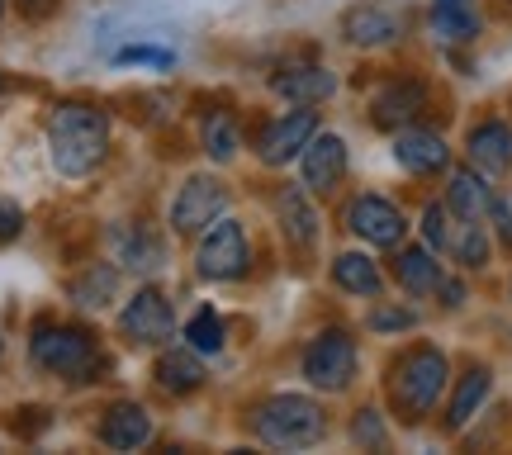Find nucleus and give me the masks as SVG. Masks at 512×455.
I'll return each instance as SVG.
<instances>
[{"instance_id": "nucleus-18", "label": "nucleus", "mask_w": 512, "mask_h": 455, "mask_svg": "<svg viewBox=\"0 0 512 455\" xmlns=\"http://www.w3.org/2000/svg\"><path fill=\"white\" fill-rule=\"evenodd\" d=\"M427 105V91H422V81H394V86H384L375 100H370V114H375V124L380 128H408L418 119V110Z\"/></svg>"}, {"instance_id": "nucleus-38", "label": "nucleus", "mask_w": 512, "mask_h": 455, "mask_svg": "<svg viewBox=\"0 0 512 455\" xmlns=\"http://www.w3.org/2000/svg\"><path fill=\"white\" fill-rule=\"evenodd\" d=\"M0 91H5V76H0Z\"/></svg>"}, {"instance_id": "nucleus-27", "label": "nucleus", "mask_w": 512, "mask_h": 455, "mask_svg": "<svg viewBox=\"0 0 512 455\" xmlns=\"http://www.w3.org/2000/svg\"><path fill=\"white\" fill-rule=\"evenodd\" d=\"M451 256L460 266L479 271L489 261V237H484V223H470V219H456L451 223Z\"/></svg>"}, {"instance_id": "nucleus-6", "label": "nucleus", "mask_w": 512, "mask_h": 455, "mask_svg": "<svg viewBox=\"0 0 512 455\" xmlns=\"http://www.w3.org/2000/svg\"><path fill=\"white\" fill-rule=\"evenodd\" d=\"M304 380L323 394H342L351 380H356V342H351L342 328L318 332L304 351Z\"/></svg>"}, {"instance_id": "nucleus-20", "label": "nucleus", "mask_w": 512, "mask_h": 455, "mask_svg": "<svg viewBox=\"0 0 512 455\" xmlns=\"http://www.w3.org/2000/svg\"><path fill=\"white\" fill-rule=\"evenodd\" d=\"M275 214H280V228H285V237H290V247L309 252L313 237H318V214H313L309 195H304L299 185H285V190L275 195Z\"/></svg>"}, {"instance_id": "nucleus-15", "label": "nucleus", "mask_w": 512, "mask_h": 455, "mask_svg": "<svg viewBox=\"0 0 512 455\" xmlns=\"http://www.w3.org/2000/svg\"><path fill=\"white\" fill-rule=\"evenodd\" d=\"M465 152H470V166H475V171H484L489 181H498L512 166V128L503 124V119H484V124L470 133Z\"/></svg>"}, {"instance_id": "nucleus-9", "label": "nucleus", "mask_w": 512, "mask_h": 455, "mask_svg": "<svg viewBox=\"0 0 512 455\" xmlns=\"http://www.w3.org/2000/svg\"><path fill=\"white\" fill-rule=\"evenodd\" d=\"M119 332H124L128 342L138 346H162L171 342V332H176V313L166 304L162 290H138L128 299V309L119 313Z\"/></svg>"}, {"instance_id": "nucleus-17", "label": "nucleus", "mask_w": 512, "mask_h": 455, "mask_svg": "<svg viewBox=\"0 0 512 455\" xmlns=\"http://www.w3.org/2000/svg\"><path fill=\"white\" fill-rule=\"evenodd\" d=\"M271 91L290 105H323L337 91V76L328 67H280L271 81Z\"/></svg>"}, {"instance_id": "nucleus-23", "label": "nucleus", "mask_w": 512, "mask_h": 455, "mask_svg": "<svg viewBox=\"0 0 512 455\" xmlns=\"http://www.w3.org/2000/svg\"><path fill=\"white\" fill-rule=\"evenodd\" d=\"M489 389H494V375H489L484 365L465 370V375H460V384H456V394H451V413H446V427H451V432H460V427H465V422H470L479 408H484Z\"/></svg>"}, {"instance_id": "nucleus-37", "label": "nucleus", "mask_w": 512, "mask_h": 455, "mask_svg": "<svg viewBox=\"0 0 512 455\" xmlns=\"http://www.w3.org/2000/svg\"><path fill=\"white\" fill-rule=\"evenodd\" d=\"M19 5H24V10H29V15H43V10H53L57 0H19Z\"/></svg>"}, {"instance_id": "nucleus-36", "label": "nucleus", "mask_w": 512, "mask_h": 455, "mask_svg": "<svg viewBox=\"0 0 512 455\" xmlns=\"http://www.w3.org/2000/svg\"><path fill=\"white\" fill-rule=\"evenodd\" d=\"M437 294H441V304H446V309H460V304H465V285H460V280H446V275H441Z\"/></svg>"}, {"instance_id": "nucleus-34", "label": "nucleus", "mask_w": 512, "mask_h": 455, "mask_svg": "<svg viewBox=\"0 0 512 455\" xmlns=\"http://www.w3.org/2000/svg\"><path fill=\"white\" fill-rule=\"evenodd\" d=\"M19 228H24V214H19L10 200H0V242H10V237H19Z\"/></svg>"}, {"instance_id": "nucleus-31", "label": "nucleus", "mask_w": 512, "mask_h": 455, "mask_svg": "<svg viewBox=\"0 0 512 455\" xmlns=\"http://www.w3.org/2000/svg\"><path fill=\"white\" fill-rule=\"evenodd\" d=\"M451 223H456V214H451L446 204H427V214H422V237H427L432 252H451Z\"/></svg>"}, {"instance_id": "nucleus-4", "label": "nucleus", "mask_w": 512, "mask_h": 455, "mask_svg": "<svg viewBox=\"0 0 512 455\" xmlns=\"http://www.w3.org/2000/svg\"><path fill=\"white\" fill-rule=\"evenodd\" d=\"M29 356H34L38 370L48 375H62V380H86L95 365H100V351H95L91 332L81 328H57V323H43L29 342Z\"/></svg>"}, {"instance_id": "nucleus-8", "label": "nucleus", "mask_w": 512, "mask_h": 455, "mask_svg": "<svg viewBox=\"0 0 512 455\" xmlns=\"http://www.w3.org/2000/svg\"><path fill=\"white\" fill-rule=\"evenodd\" d=\"M318 133V114H313V105H299V110L280 114L275 124L261 128V138H256V157L266 166H285L294 162L304 147H309V138Z\"/></svg>"}, {"instance_id": "nucleus-22", "label": "nucleus", "mask_w": 512, "mask_h": 455, "mask_svg": "<svg viewBox=\"0 0 512 455\" xmlns=\"http://www.w3.org/2000/svg\"><path fill=\"white\" fill-rule=\"evenodd\" d=\"M332 285L347 294H361V299H375L384 290V275L366 252H342L332 261Z\"/></svg>"}, {"instance_id": "nucleus-7", "label": "nucleus", "mask_w": 512, "mask_h": 455, "mask_svg": "<svg viewBox=\"0 0 512 455\" xmlns=\"http://www.w3.org/2000/svg\"><path fill=\"white\" fill-rule=\"evenodd\" d=\"M223 209H228V190L214 176H190L181 185V195L171 200V233L176 237L204 233L214 219H223Z\"/></svg>"}, {"instance_id": "nucleus-24", "label": "nucleus", "mask_w": 512, "mask_h": 455, "mask_svg": "<svg viewBox=\"0 0 512 455\" xmlns=\"http://www.w3.org/2000/svg\"><path fill=\"white\" fill-rule=\"evenodd\" d=\"M394 275H399V285L408 294H437L441 261L432 247H408V252H399V261H394Z\"/></svg>"}, {"instance_id": "nucleus-21", "label": "nucleus", "mask_w": 512, "mask_h": 455, "mask_svg": "<svg viewBox=\"0 0 512 455\" xmlns=\"http://www.w3.org/2000/svg\"><path fill=\"white\" fill-rule=\"evenodd\" d=\"M114 261L119 266H128V271H138V275H157L162 271V242L152 233H138V228H114Z\"/></svg>"}, {"instance_id": "nucleus-35", "label": "nucleus", "mask_w": 512, "mask_h": 455, "mask_svg": "<svg viewBox=\"0 0 512 455\" xmlns=\"http://www.w3.org/2000/svg\"><path fill=\"white\" fill-rule=\"evenodd\" d=\"M489 219H494V228H498V237L512 247V200H498L494 195V209H489Z\"/></svg>"}, {"instance_id": "nucleus-32", "label": "nucleus", "mask_w": 512, "mask_h": 455, "mask_svg": "<svg viewBox=\"0 0 512 455\" xmlns=\"http://www.w3.org/2000/svg\"><path fill=\"white\" fill-rule=\"evenodd\" d=\"M413 323H418L413 309H375L370 313V328L375 332H399V328H413Z\"/></svg>"}, {"instance_id": "nucleus-10", "label": "nucleus", "mask_w": 512, "mask_h": 455, "mask_svg": "<svg viewBox=\"0 0 512 455\" xmlns=\"http://www.w3.org/2000/svg\"><path fill=\"white\" fill-rule=\"evenodd\" d=\"M347 228L370 247H399L408 233V219L399 214V204H389L384 195H356L347 209Z\"/></svg>"}, {"instance_id": "nucleus-13", "label": "nucleus", "mask_w": 512, "mask_h": 455, "mask_svg": "<svg viewBox=\"0 0 512 455\" xmlns=\"http://www.w3.org/2000/svg\"><path fill=\"white\" fill-rule=\"evenodd\" d=\"M342 34H347L351 48H389L403 34V19L384 5H356L342 15Z\"/></svg>"}, {"instance_id": "nucleus-11", "label": "nucleus", "mask_w": 512, "mask_h": 455, "mask_svg": "<svg viewBox=\"0 0 512 455\" xmlns=\"http://www.w3.org/2000/svg\"><path fill=\"white\" fill-rule=\"evenodd\" d=\"M299 176H304V190H313V195L337 190V181L347 176V143L337 133H313L309 147L299 152Z\"/></svg>"}, {"instance_id": "nucleus-30", "label": "nucleus", "mask_w": 512, "mask_h": 455, "mask_svg": "<svg viewBox=\"0 0 512 455\" xmlns=\"http://www.w3.org/2000/svg\"><path fill=\"white\" fill-rule=\"evenodd\" d=\"M351 441H356V446H370V451H384V446H389V427H384L380 408H361V413H356Z\"/></svg>"}, {"instance_id": "nucleus-16", "label": "nucleus", "mask_w": 512, "mask_h": 455, "mask_svg": "<svg viewBox=\"0 0 512 455\" xmlns=\"http://www.w3.org/2000/svg\"><path fill=\"white\" fill-rule=\"evenodd\" d=\"M100 441L110 451H143L152 441V418H147L143 403H114L105 422H100Z\"/></svg>"}, {"instance_id": "nucleus-29", "label": "nucleus", "mask_w": 512, "mask_h": 455, "mask_svg": "<svg viewBox=\"0 0 512 455\" xmlns=\"http://www.w3.org/2000/svg\"><path fill=\"white\" fill-rule=\"evenodd\" d=\"M185 346H195V351H223V318L214 309H200L195 313V318H190V323H185Z\"/></svg>"}, {"instance_id": "nucleus-12", "label": "nucleus", "mask_w": 512, "mask_h": 455, "mask_svg": "<svg viewBox=\"0 0 512 455\" xmlns=\"http://www.w3.org/2000/svg\"><path fill=\"white\" fill-rule=\"evenodd\" d=\"M394 157H399V166L408 176H437V171L451 166V147H446V138L432 133V128L408 124V128H399V138H394Z\"/></svg>"}, {"instance_id": "nucleus-33", "label": "nucleus", "mask_w": 512, "mask_h": 455, "mask_svg": "<svg viewBox=\"0 0 512 455\" xmlns=\"http://www.w3.org/2000/svg\"><path fill=\"white\" fill-rule=\"evenodd\" d=\"M114 62H152V67H171V53H157V48H124V53H114Z\"/></svg>"}, {"instance_id": "nucleus-14", "label": "nucleus", "mask_w": 512, "mask_h": 455, "mask_svg": "<svg viewBox=\"0 0 512 455\" xmlns=\"http://www.w3.org/2000/svg\"><path fill=\"white\" fill-rule=\"evenodd\" d=\"M446 209H451L456 219L484 223L489 219V209H494V185H489V176L475 171V166L451 171V185H446Z\"/></svg>"}, {"instance_id": "nucleus-25", "label": "nucleus", "mask_w": 512, "mask_h": 455, "mask_svg": "<svg viewBox=\"0 0 512 455\" xmlns=\"http://www.w3.org/2000/svg\"><path fill=\"white\" fill-rule=\"evenodd\" d=\"M432 29L446 43H470L479 34V15L470 10V0H437L432 5Z\"/></svg>"}, {"instance_id": "nucleus-19", "label": "nucleus", "mask_w": 512, "mask_h": 455, "mask_svg": "<svg viewBox=\"0 0 512 455\" xmlns=\"http://www.w3.org/2000/svg\"><path fill=\"white\" fill-rule=\"evenodd\" d=\"M204 384V365L195 346H166L157 356V389L162 394H195Z\"/></svg>"}, {"instance_id": "nucleus-39", "label": "nucleus", "mask_w": 512, "mask_h": 455, "mask_svg": "<svg viewBox=\"0 0 512 455\" xmlns=\"http://www.w3.org/2000/svg\"><path fill=\"white\" fill-rule=\"evenodd\" d=\"M0 15H5V0H0Z\"/></svg>"}, {"instance_id": "nucleus-3", "label": "nucleus", "mask_w": 512, "mask_h": 455, "mask_svg": "<svg viewBox=\"0 0 512 455\" xmlns=\"http://www.w3.org/2000/svg\"><path fill=\"white\" fill-rule=\"evenodd\" d=\"M446 375H451V365H446V356H441L437 346H413V351L394 365V380H389L394 408H399L408 422H418L422 413H432V403L441 399Z\"/></svg>"}, {"instance_id": "nucleus-5", "label": "nucleus", "mask_w": 512, "mask_h": 455, "mask_svg": "<svg viewBox=\"0 0 512 455\" xmlns=\"http://www.w3.org/2000/svg\"><path fill=\"white\" fill-rule=\"evenodd\" d=\"M252 266V252H247V233H242V223L233 219H214L209 228L200 233V247H195V271L200 280H242Z\"/></svg>"}, {"instance_id": "nucleus-1", "label": "nucleus", "mask_w": 512, "mask_h": 455, "mask_svg": "<svg viewBox=\"0 0 512 455\" xmlns=\"http://www.w3.org/2000/svg\"><path fill=\"white\" fill-rule=\"evenodd\" d=\"M48 152L62 176H72V181L91 176L110 152V119L91 105H57L48 119Z\"/></svg>"}, {"instance_id": "nucleus-26", "label": "nucleus", "mask_w": 512, "mask_h": 455, "mask_svg": "<svg viewBox=\"0 0 512 455\" xmlns=\"http://www.w3.org/2000/svg\"><path fill=\"white\" fill-rule=\"evenodd\" d=\"M114 290H119V271H114V266H105V261L72 280V299L81 304V309H100V304H110Z\"/></svg>"}, {"instance_id": "nucleus-2", "label": "nucleus", "mask_w": 512, "mask_h": 455, "mask_svg": "<svg viewBox=\"0 0 512 455\" xmlns=\"http://www.w3.org/2000/svg\"><path fill=\"white\" fill-rule=\"evenodd\" d=\"M328 432V413L318 399L304 394H275L256 408V437L275 446V451H304Z\"/></svg>"}, {"instance_id": "nucleus-28", "label": "nucleus", "mask_w": 512, "mask_h": 455, "mask_svg": "<svg viewBox=\"0 0 512 455\" xmlns=\"http://www.w3.org/2000/svg\"><path fill=\"white\" fill-rule=\"evenodd\" d=\"M200 138H204V152H209L214 162H228V157L238 152V119H233L228 110L209 114L204 128H200Z\"/></svg>"}]
</instances>
